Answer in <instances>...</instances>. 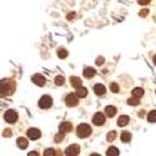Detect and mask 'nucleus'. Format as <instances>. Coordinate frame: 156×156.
Listing matches in <instances>:
<instances>
[{
    "mask_svg": "<svg viewBox=\"0 0 156 156\" xmlns=\"http://www.w3.org/2000/svg\"><path fill=\"white\" fill-rule=\"evenodd\" d=\"M15 81H12L10 79H3L0 83V91H2V96H8L11 95L15 91Z\"/></svg>",
    "mask_w": 156,
    "mask_h": 156,
    "instance_id": "1",
    "label": "nucleus"
},
{
    "mask_svg": "<svg viewBox=\"0 0 156 156\" xmlns=\"http://www.w3.org/2000/svg\"><path fill=\"white\" fill-rule=\"evenodd\" d=\"M76 134L81 139L89 137L90 135H91V127H90L87 124H80L79 126L76 127Z\"/></svg>",
    "mask_w": 156,
    "mask_h": 156,
    "instance_id": "2",
    "label": "nucleus"
},
{
    "mask_svg": "<svg viewBox=\"0 0 156 156\" xmlns=\"http://www.w3.org/2000/svg\"><path fill=\"white\" fill-rule=\"evenodd\" d=\"M4 120L9 124H14L18 120V114L15 110H8L5 114H4Z\"/></svg>",
    "mask_w": 156,
    "mask_h": 156,
    "instance_id": "3",
    "label": "nucleus"
},
{
    "mask_svg": "<svg viewBox=\"0 0 156 156\" xmlns=\"http://www.w3.org/2000/svg\"><path fill=\"white\" fill-rule=\"evenodd\" d=\"M51 105H53V99L48 95L43 96L40 100H39V108L40 109H49Z\"/></svg>",
    "mask_w": 156,
    "mask_h": 156,
    "instance_id": "4",
    "label": "nucleus"
},
{
    "mask_svg": "<svg viewBox=\"0 0 156 156\" xmlns=\"http://www.w3.org/2000/svg\"><path fill=\"white\" fill-rule=\"evenodd\" d=\"M65 104H66L68 106L73 108V106H76L77 104H79V96L75 95V94H69L65 99Z\"/></svg>",
    "mask_w": 156,
    "mask_h": 156,
    "instance_id": "5",
    "label": "nucleus"
},
{
    "mask_svg": "<svg viewBox=\"0 0 156 156\" xmlns=\"http://www.w3.org/2000/svg\"><path fill=\"white\" fill-rule=\"evenodd\" d=\"M79 152H80V147L77 145H70L65 150V155L66 156H75V155H79Z\"/></svg>",
    "mask_w": 156,
    "mask_h": 156,
    "instance_id": "6",
    "label": "nucleus"
},
{
    "mask_svg": "<svg viewBox=\"0 0 156 156\" xmlns=\"http://www.w3.org/2000/svg\"><path fill=\"white\" fill-rule=\"evenodd\" d=\"M93 122L98 126H101L104 122H105V116H104V114H101V112L95 114L94 118H93Z\"/></svg>",
    "mask_w": 156,
    "mask_h": 156,
    "instance_id": "7",
    "label": "nucleus"
},
{
    "mask_svg": "<svg viewBox=\"0 0 156 156\" xmlns=\"http://www.w3.org/2000/svg\"><path fill=\"white\" fill-rule=\"evenodd\" d=\"M33 83L36 84V85H39V86H44L45 83H46V80H45V77H44L43 75L35 74V75L33 76Z\"/></svg>",
    "mask_w": 156,
    "mask_h": 156,
    "instance_id": "8",
    "label": "nucleus"
},
{
    "mask_svg": "<svg viewBox=\"0 0 156 156\" xmlns=\"http://www.w3.org/2000/svg\"><path fill=\"white\" fill-rule=\"evenodd\" d=\"M28 136L31 140H36V139H39V137L41 136V133L37 129H29L28 130Z\"/></svg>",
    "mask_w": 156,
    "mask_h": 156,
    "instance_id": "9",
    "label": "nucleus"
},
{
    "mask_svg": "<svg viewBox=\"0 0 156 156\" xmlns=\"http://www.w3.org/2000/svg\"><path fill=\"white\" fill-rule=\"evenodd\" d=\"M94 93H95L96 95H99V96H102L104 94L106 93V87L104 86V85H101V84H96V85L94 86Z\"/></svg>",
    "mask_w": 156,
    "mask_h": 156,
    "instance_id": "10",
    "label": "nucleus"
},
{
    "mask_svg": "<svg viewBox=\"0 0 156 156\" xmlns=\"http://www.w3.org/2000/svg\"><path fill=\"white\" fill-rule=\"evenodd\" d=\"M60 133H62V134H65V133H69V131H71V129H73V126H71V124L70 122H68V121H65V122H62V124H60Z\"/></svg>",
    "mask_w": 156,
    "mask_h": 156,
    "instance_id": "11",
    "label": "nucleus"
},
{
    "mask_svg": "<svg viewBox=\"0 0 156 156\" xmlns=\"http://www.w3.org/2000/svg\"><path fill=\"white\" fill-rule=\"evenodd\" d=\"M129 121H130L129 116H126V115H121L120 118L118 119V125H119V126H125V125L129 124Z\"/></svg>",
    "mask_w": 156,
    "mask_h": 156,
    "instance_id": "12",
    "label": "nucleus"
},
{
    "mask_svg": "<svg viewBox=\"0 0 156 156\" xmlns=\"http://www.w3.org/2000/svg\"><path fill=\"white\" fill-rule=\"evenodd\" d=\"M105 114L109 116V118H112V116H115V114H116V108L115 106H111V105L106 106L105 108Z\"/></svg>",
    "mask_w": 156,
    "mask_h": 156,
    "instance_id": "13",
    "label": "nucleus"
},
{
    "mask_svg": "<svg viewBox=\"0 0 156 156\" xmlns=\"http://www.w3.org/2000/svg\"><path fill=\"white\" fill-rule=\"evenodd\" d=\"M16 144L20 149H27L28 147V140L25 139V137H19L18 141H16Z\"/></svg>",
    "mask_w": 156,
    "mask_h": 156,
    "instance_id": "14",
    "label": "nucleus"
},
{
    "mask_svg": "<svg viewBox=\"0 0 156 156\" xmlns=\"http://www.w3.org/2000/svg\"><path fill=\"white\" fill-rule=\"evenodd\" d=\"M95 75V70L93 68H86L84 69V76L87 77V79H91V77Z\"/></svg>",
    "mask_w": 156,
    "mask_h": 156,
    "instance_id": "15",
    "label": "nucleus"
},
{
    "mask_svg": "<svg viewBox=\"0 0 156 156\" xmlns=\"http://www.w3.org/2000/svg\"><path fill=\"white\" fill-rule=\"evenodd\" d=\"M70 81H71V85L73 87H80L81 86V80L79 79V77H75V76H71L70 77Z\"/></svg>",
    "mask_w": 156,
    "mask_h": 156,
    "instance_id": "16",
    "label": "nucleus"
},
{
    "mask_svg": "<svg viewBox=\"0 0 156 156\" xmlns=\"http://www.w3.org/2000/svg\"><path fill=\"white\" fill-rule=\"evenodd\" d=\"M76 95L79 96V98H85V96L87 95V90H86V87H83V86L77 87V90H76Z\"/></svg>",
    "mask_w": 156,
    "mask_h": 156,
    "instance_id": "17",
    "label": "nucleus"
},
{
    "mask_svg": "<svg viewBox=\"0 0 156 156\" xmlns=\"http://www.w3.org/2000/svg\"><path fill=\"white\" fill-rule=\"evenodd\" d=\"M133 95H134V98H141V96H144V90H142L141 87H135L133 90Z\"/></svg>",
    "mask_w": 156,
    "mask_h": 156,
    "instance_id": "18",
    "label": "nucleus"
},
{
    "mask_svg": "<svg viewBox=\"0 0 156 156\" xmlns=\"http://www.w3.org/2000/svg\"><path fill=\"white\" fill-rule=\"evenodd\" d=\"M121 141H124V142H130V141H131V134L127 133V131H124V133L121 134Z\"/></svg>",
    "mask_w": 156,
    "mask_h": 156,
    "instance_id": "19",
    "label": "nucleus"
},
{
    "mask_svg": "<svg viewBox=\"0 0 156 156\" xmlns=\"http://www.w3.org/2000/svg\"><path fill=\"white\" fill-rule=\"evenodd\" d=\"M106 155H108V156H118V155H119V150L116 149V147H114V146H111V147L108 149Z\"/></svg>",
    "mask_w": 156,
    "mask_h": 156,
    "instance_id": "20",
    "label": "nucleus"
},
{
    "mask_svg": "<svg viewBox=\"0 0 156 156\" xmlns=\"http://www.w3.org/2000/svg\"><path fill=\"white\" fill-rule=\"evenodd\" d=\"M147 121L149 122H156V110H152L147 115Z\"/></svg>",
    "mask_w": 156,
    "mask_h": 156,
    "instance_id": "21",
    "label": "nucleus"
},
{
    "mask_svg": "<svg viewBox=\"0 0 156 156\" xmlns=\"http://www.w3.org/2000/svg\"><path fill=\"white\" fill-rule=\"evenodd\" d=\"M58 56H59L60 59H65V58L68 56V50H66V49H59Z\"/></svg>",
    "mask_w": 156,
    "mask_h": 156,
    "instance_id": "22",
    "label": "nucleus"
},
{
    "mask_svg": "<svg viewBox=\"0 0 156 156\" xmlns=\"http://www.w3.org/2000/svg\"><path fill=\"white\" fill-rule=\"evenodd\" d=\"M106 139H108L109 142H112V141L116 139V131H110V133L108 134V137H106Z\"/></svg>",
    "mask_w": 156,
    "mask_h": 156,
    "instance_id": "23",
    "label": "nucleus"
},
{
    "mask_svg": "<svg viewBox=\"0 0 156 156\" xmlns=\"http://www.w3.org/2000/svg\"><path fill=\"white\" fill-rule=\"evenodd\" d=\"M64 81H65V79H64L62 76H60V75L55 77V84H56L58 86H61V85L64 84Z\"/></svg>",
    "mask_w": 156,
    "mask_h": 156,
    "instance_id": "24",
    "label": "nucleus"
},
{
    "mask_svg": "<svg viewBox=\"0 0 156 156\" xmlns=\"http://www.w3.org/2000/svg\"><path fill=\"white\" fill-rule=\"evenodd\" d=\"M127 104H129V105H139V104H140V101H139V98H135V99H129L127 100Z\"/></svg>",
    "mask_w": 156,
    "mask_h": 156,
    "instance_id": "25",
    "label": "nucleus"
},
{
    "mask_svg": "<svg viewBox=\"0 0 156 156\" xmlns=\"http://www.w3.org/2000/svg\"><path fill=\"white\" fill-rule=\"evenodd\" d=\"M56 152H55V150H53V149H48V150H45L44 151V156H54Z\"/></svg>",
    "mask_w": 156,
    "mask_h": 156,
    "instance_id": "26",
    "label": "nucleus"
},
{
    "mask_svg": "<svg viewBox=\"0 0 156 156\" xmlns=\"http://www.w3.org/2000/svg\"><path fill=\"white\" fill-rule=\"evenodd\" d=\"M110 89H111V91L112 93H119V85L118 84H111V86H110Z\"/></svg>",
    "mask_w": 156,
    "mask_h": 156,
    "instance_id": "27",
    "label": "nucleus"
},
{
    "mask_svg": "<svg viewBox=\"0 0 156 156\" xmlns=\"http://www.w3.org/2000/svg\"><path fill=\"white\" fill-rule=\"evenodd\" d=\"M62 136H64V134H62V133H59V134L55 136V141H56V142H60V141L62 140Z\"/></svg>",
    "mask_w": 156,
    "mask_h": 156,
    "instance_id": "28",
    "label": "nucleus"
},
{
    "mask_svg": "<svg viewBox=\"0 0 156 156\" xmlns=\"http://www.w3.org/2000/svg\"><path fill=\"white\" fill-rule=\"evenodd\" d=\"M3 135H4L5 137H10V136H11V130H9V129L4 130V133H3Z\"/></svg>",
    "mask_w": 156,
    "mask_h": 156,
    "instance_id": "29",
    "label": "nucleus"
},
{
    "mask_svg": "<svg viewBox=\"0 0 156 156\" xmlns=\"http://www.w3.org/2000/svg\"><path fill=\"white\" fill-rule=\"evenodd\" d=\"M149 14V10L147 9H142L141 11H140V16H146Z\"/></svg>",
    "mask_w": 156,
    "mask_h": 156,
    "instance_id": "30",
    "label": "nucleus"
},
{
    "mask_svg": "<svg viewBox=\"0 0 156 156\" xmlns=\"http://www.w3.org/2000/svg\"><path fill=\"white\" fill-rule=\"evenodd\" d=\"M137 2H139L140 5H146V4H149L151 2V0H137Z\"/></svg>",
    "mask_w": 156,
    "mask_h": 156,
    "instance_id": "31",
    "label": "nucleus"
},
{
    "mask_svg": "<svg viewBox=\"0 0 156 156\" xmlns=\"http://www.w3.org/2000/svg\"><path fill=\"white\" fill-rule=\"evenodd\" d=\"M96 64H98V65H102V64H104V58H101V56L98 58V59H96Z\"/></svg>",
    "mask_w": 156,
    "mask_h": 156,
    "instance_id": "32",
    "label": "nucleus"
},
{
    "mask_svg": "<svg viewBox=\"0 0 156 156\" xmlns=\"http://www.w3.org/2000/svg\"><path fill=\"white\" fill-rule=\"evenodd\" d=\"M73 18H75V12L73 11V12H70V14L68 15V20H71Z\"/></svg>",
    "mask_w": 156,
    "mask_h": 156,
    "instance_id": "33",
    "label": "nucleus"
},
{
    "mask_svg": "<svg viewBox=\"0 0 156 156\" xmlns=\"http://www.w3.org/2000/svg\"><path fill=\"white\" fill-rule=\"evenodd\" d=\"M34 155H35V156H36V155H37V154H36V152H30V154H29V156H34Z\"/></svg>",
    "mask_w": 156,
    "mask_h": 156,
    "instance_id": "34",
    "label": "nucleus"
},
{
    "mask_svg": "<svg viewBox=\"0 0 156 156\" xmlns=\"http://www.w3.org/2000/svg\"><path fill=\"white\" fill-rule=\"evenodd\" d=\"M152 60H154V64H155V65H156V55H155V56H154V59H152Z\"/></svg>",
    "mask_w": 156,
    "mask_h": 156,
    "instance_id": "35",
    "label": "nucleus"
}]
</instances>
